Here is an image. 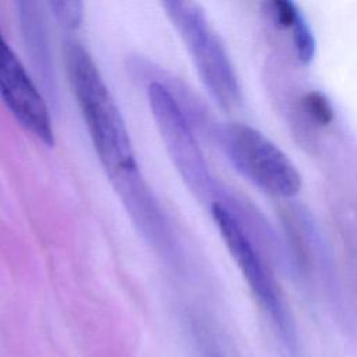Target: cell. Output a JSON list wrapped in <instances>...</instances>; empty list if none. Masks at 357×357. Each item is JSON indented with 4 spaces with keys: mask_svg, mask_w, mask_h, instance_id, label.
I'll list each match as a JSON object with an SVG mask.
<instances>
[{
    "mask_svg": "<svg viewBox=\"0 0 357 357\" xmlns=\"http://www.w3.org/2000/svg\"><path fill=\"white\" fill-rule=\"evenodd\" d=\"M220 139L236 169L261 190L276 197H293L300 191L301 176L294 163L258 130L229 124Z\"/></svg>",
    "mask_w": 357,
    "mask_h": 357,
    "instance_id": "cell-3",
    "label": "cell"
},
{
    "mask_svg": "<svg viewBox=\"0 0 357 357\" xmlns=\"http://www.w3.org/2000/svg\"><path fill=\"white\" fill-rule=\"evenodd\" d=\"M152 116L174 166L192 190L206 184V167L198 144L178 103L166 86L152 82L148 88Z\"/></svg>",
    "mask_w": 357,
    "mask_h": 357,
    "instance_id": "cell-5",
    "label": "cell"
},
{
    "mask_svg": "<svg viewBox=\"0 0 357 357\" xmlns=\"http://www.w3.org/2000/svg\"><path fill=\"white\" fill-rule=\"evenodd\" d=\"M211 212L229 252L236 261L252 294L266 311V314H269L275 326L280 332V336L289 344V349H291L294 343V329L291 319L289 318L287 310L282 303L275 282L272 280L266 266L257 254L243 226L237 218L219 202L212 204Z\"/></svg>",
    "mask_w": 357,
    "mask_h": 357,
    "instance_id": "cell-4",
    "label": "cell"
},
{
    "mask_svg": "<svg viewBox=\"0 0 357 357\" xmlns=\"http://www.w3.org/2000/svg\"><path fill=\"white\" fill-rule=\"evenodd\" d=\"M206 354H208V357H222L213 347H208L206 349Z\"/></svg>",
    "mask_w": 357,
    "mask_h": 357,
    "instance_id": "cell-10",
    "label": "cell"
},
{
    "mask_svg": "<svg viewBox=\"0 0 357 357\" xmlns=\"http://www.w3.org/2000/svg\"><path fill=\"white\" fill-rule=\"evenodd\" d=\"M67 77L79 105L96 153L124 199L144 187L128 130L91 54L77 42L64 46Z\"/></svg>",
    "mask_w": 357,
    "mask_h": 357,
    "instance_id": "cell-1",
    "label": "cell"
},
{
    "mask_svg": "<svg viewBox=\"0 0 357 357\" xmlns=\"http://www.w3.org/2000/svg\"><path fill=\"white\" fill-rule=\"evenodd\" d=\"M166 14L181 36L204 85L223 107L240 102V86L226 49L204 11L190 1L163 3Z\"/></svg>",
    "mask_w": 357,
    "mask_h": 357,
    "instance_id": "cell-2",
    "label": "cell"
},
{
    "mask_svg": "<svg viewBox=\"0 0 357 357\" xmlns=\"http://www.w3.org/2000/svg\"><path fill=\"white\" fill-rule=\"evenodd\" d=\"M49 7L53 10L57 21L68 28L79 25L82 17V4L78 1H50Z\"/></svg>",
    "mask_w": 357,
    "mask_h": 357,
    "instance_id": "cell-9",
    "label": "cell"
},
{
    "mask_svg": "<svg viewBox=\"0 0 357 357\" xmlns=\"http://www.w3.org/2000/svg\"><path fill=\"white\" fill-rule=\"evenodd\" d=\"M303 109L308 117L321 126H328L333 120V109L328 98L318 92L310 91L303 98Z\"/></svg>",
    "mask_w": 357,
    "mask_h": 357,
    "instance_id": "cell-7",
    "label": "cell"
},
{
    "mask_svg": "<svg viewBox=\"0 0 357 357\" xmlns=\"http://www.w3.org/2000/svg\"><path fill=\"white\" fill-rule=\"evenodd\" d=\"M289 31L291 32V43L297 59L301 63H310L315 53V40L303 17Z\"/></svg>",
    "mask_w": 357,
    "mask_h": 357,
    "instance_id": "cell-8",
    "label": "cell"
},
{
    "mask_svg": "<svg viewBox=\"0 0 357 357\" xmlns=\"http://www.w3.org/2000/svg\"><path fill=\"white\" fill-rule=\"evenodd\" d=\"M0 95L11 113L35 137L53 144L47 106L25 67L0 32Z\"/></svg>",
    "mask_w": 357,
    "mask_h": 357,
    "instance_id": "cell-6",
    "label": "cell"
}]
</instances>
